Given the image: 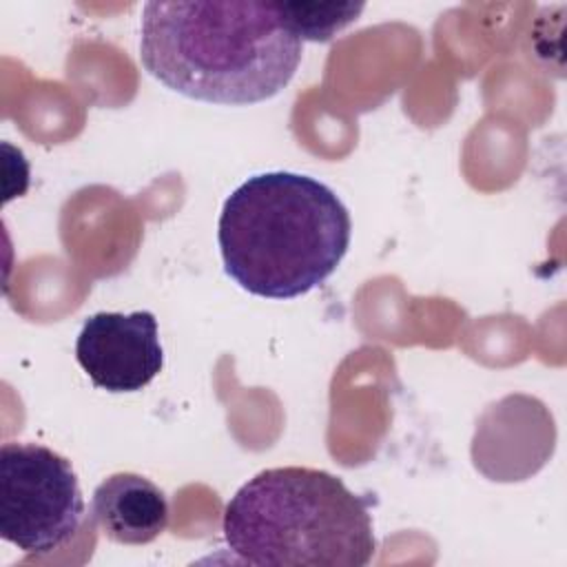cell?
<instances>
[{"mask_svg":"<svg viewBox=\"0 0 567 567\" xmlns=\"http://www.w3.org/2000/svg\"><path fill=\"white\" fill-rule=\"evenodd\" d=\"M301 51L275 2L155 0L142 9V66L190 100L228 106L270 100L292 80Z\"/></svg>","mask_w":567,"mask_h":567,"instance_id":"obj_1","label":"cell"},{"mask_svg":"<svg viewBox=\"0 0 567 567\" xmlns=\"http://www.w3.org/2000/svg\"><path fill=\"white\" fill-rule=\"evenodd\" d=\"M350 235L339 195L290 171L248 177L228 195L217 224L226 275L266 299H295L321 286L346 257Z\"/></svg>","mask_w":567,"mask_h":567,"instance_id":"obj_2","label":"cell"},{"mask_svg":"<svg viewBox=\"0 0 567 567\" xmlns=\"http://www.w3.org/2000/svg\"><path fill=\"white\" fill-rule=\"evenodd\" d=\"M224 538L248 565L363 567L377 549L368 501L315 467H270L224 509Z\"/></svg>","mask_w":567,"mask_h":567,"instance_id":"obj_3","label":"cell"},{"mask_svg":"<svg viewBox=\"0 0 567 567\" xmlns=\"http://www.w3.org/2000/svg\"><path fill=\"white\" fill-rule=\"evenodd\" d=\"M84 498L71 463L40 443L0 447V536L24 554H51L73 538Z\"/></svg>","mask_w":567,"mask_h":567,"instance_id":"obj_4","label":"cell"},{"mask_svg":"<svg viewBox=\"0 0 567 567\" xmlns=\"http://www.w3.org/2000/svg\"><path fill=\"white\" fill-rule=\"evenodd\" d=\"M75 359L106 392L146 388L164 365L155 315L148 310L91 315L75 339Z\"/></svg>","mask_w":567,"mask_h":567,"instance_id":"obj_5","label":"cell"},{"mask_svg":"<svg viewBox=\"0 0 567 567\" xmlns=\"http://www.w3.org/2000/svg\"><path fill=\"white\" fill-rule=\"evenodd\" d=\"M93 516L106 538L120 545H146L166 529L168 501L146 476L117 472L95 487Z\"/></svg>","mask_w":567,"mask_h":567,"instance_id":"obj_6","label":"cell"},{"mask_svg":"<svg viewBox=\"0 0 567 567\" xmlns=\"http://www.w3.org/2000/svg\"><path fill=\"white\" fill-rule=\"evenodd\" d=\"M281 22L303 42H326L348 24H352L363 4L354 2H275Z\"/></svg>","mask_w":567,"mask_h":567,"instance_id":"obj_7","label":"cell"}]
</instances>
